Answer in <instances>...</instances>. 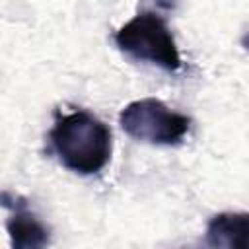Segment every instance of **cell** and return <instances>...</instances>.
I'll list each match as a JSON object with an SVG mask.
<instances>
[{"instance_id":"obj_1","label":"cell","mask_w":249,"mask_h":249,"mask_svg":"<svg viewBox=\"0 0 249 249\" xmlns=\"http://www.w3.org/2000/svg\"><path fill=\"white\" fill-rule=\"evenodd\" d=\"M49 146L56 160L78 175H95L111 160L109 126L86 109L56 113L49 130Z\"/></svg>"},{"instance_id":"obj_2","label":"cell","mask_w":249,"mask_h":249,"mask_svg":"<svg viewBox=\"0 0 249 249\" xmlns=\"http://www.w3.org/2000/svg\"><path fill=\"white\" fill-rule=\"evenodd\" d=\"M117 49L126 56L158 66L165 72H177L183 62L175 37L167 21L156 12H140L123 23L113 37Z\"/></svg>"},{"instance_id":"obj_3","label":"cell","mask_w":249,"mask_h":249,"mask_svg":"<svg viewBox=\"0 0 249 249\" xmlns=\"http://www.w3.org/2000/svg\"><path fill=\"white\" fill-rule=\"evenodd\" d=\"M121 128L134 140L154 146H177L191 128V119L156 97L130 101L119 113Z\"/></svg>"},{"instance_id":"obj_4","label":"cell","mask_w":249,"mask_h":249,"mask_svg":"<svg viewBox=\"0 0 249 249\" xmlns=\"http://www.w3.org/2000/svg\"><path fill=\"white\" fill-rule=\"evenodd\" d=\"M0 204L10 210L6 230L16 249H37L49 243V228L27 208L25 198L14 193H0Z\"/></svg>"},{"instance_id":"obj_5","label":"cell","mask_w":249,"mask_h":249,"mask_svg":"<svg viewBox=\"0 0 249 249\" xmlns=\"http://www.w3.org/2000/svg\"><path fill=\"white\" fill-rule=\"evenodd\" d=\"M206 245L224 249H245L249 243L247 212H220L206 226Z\"/></svg>"},{"instance_id":"obj_6","label":"cell","mask_w":249,"mask_h":249,"mask_svg":"<svg viewBox=\"0 0 249 249\" xmlns=\"http://www.w3.org/2000/svg\"><path fill=\"white\" fill-rule=\"evenodd\" d=\"M175 2L177 0H154V4L160 6V8H163V10H171L175 6Z\"/></svg>"}]
</instances>
